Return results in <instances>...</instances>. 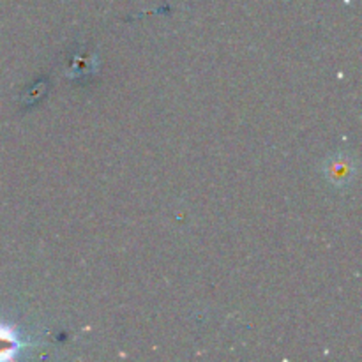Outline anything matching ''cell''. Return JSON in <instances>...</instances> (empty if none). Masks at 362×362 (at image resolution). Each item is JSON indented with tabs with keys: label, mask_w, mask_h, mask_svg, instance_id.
Wrapping results in <instances>:
<instances>
[{
	"label": "cell",
	"mask_w": 362,
	"mask_h": 362,
	"mask_svg": "<svg viewBox=\"0 0 362 362\" xmlns=\"http://www.w3.org/2000/svg\"><path fill=\"white\" fill-rule=\"evenodd\" d=\"M18 346H20V343L14 338V334H11L7 329L0 327V359L2 357H11V354L18 350Z\"/></svg>",
	"instance_id": "obj_2"
},
{
	"label": "cell",
	"mask_w": 362,
	"mask_h": 362,
	"mask_svg": "<svg viewBox=\"0 0 362 362\" xmlns=\"http://www.w3.org/2000/svg\"><path fill=\"white\" fill-rule=\"evenodd\" d=\"M354 165L350 163L349 158L345 156H338L331 161V165H327V177L334 184H346L352 177Z\"/></svg>",
	"instance_id": "obj_1"
}]
</instances>
